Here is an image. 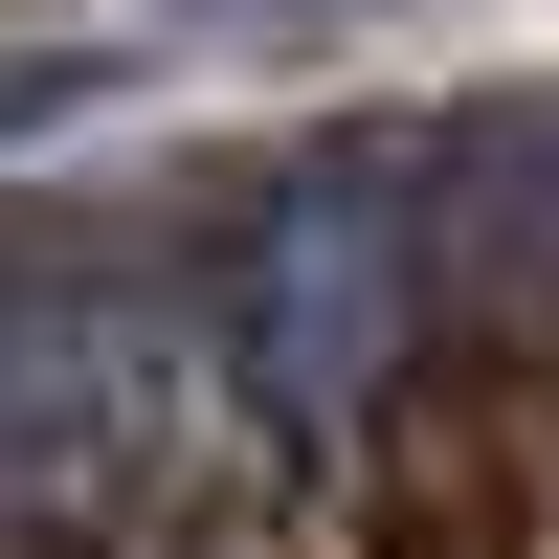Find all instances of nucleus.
<instances>
[{"label":"nucleus","instance_id":"nucleus-1","mask_svg":"<svg viewBox=\"0 0 559 559\" xmlns=\"http://www.w3.org/2000/svg\"><path fill=\"white\" fill-rule=\"evenodd\" d=\"M247 426H358L426 358V179L403 157H313L224 224V313H202Z\"/></svg>","mask_w":559,"mask_h":559}]
</instances>
